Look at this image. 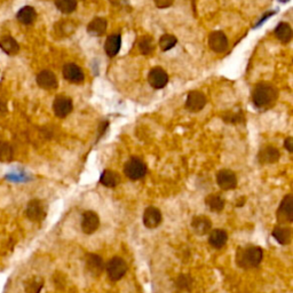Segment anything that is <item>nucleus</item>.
Returning a JSON list of instances; mask_svg holds the SVG:
<instances>
[{
    "instance_id": "f257e3e1",
    "label": "nucleus",
    "mask_w": 293,
    "mask_h": 293,
    "mask_svg": "<svg viewBox=\"0 0 293 293\" xmlns=\"http://www.w3.org/2000/svg\"><path fill=\"white\" fill-rule=\"evenodd\" d=\"M263 258V251L257 245L238 247L236 252V263L243 269H251L260 265Z\"/></svg>"
},
{
    "instance_id": "9d476101",
    "label": "nucleus",
    "mask_w": 293,
    "mask_h": 293,
    "mask_svg": "<svg viewBox=\"0 0 293 293\" xmlns=\"http://www.w3.org/2000/svg\"><path fill=\"white\" fill-rule=\"evenodd\" d=\"M163 216L159 209L155 208V206H149L144 210L143 213V225L148 229H155L162 224Z\"/></svg>"
},
{
    "instance_id": "a878e982",
    "label": "nucleus",
    "mask_w": 293,
    "mask_h": 293,
    "mask_svg": "<svg viewBox=\"0 0 293 293\" xmlns=\"http://www.w3.org/2000/svg\"><path fill=\"white\" fill-rule=\"evenodd\" d=\"M0 48L3 49L4 52L6 53L8 55H15L18 54L20 51V46L14 38H12L10 36L3 37L0 39Z\"/></svg>"
},
{
    "instance_id": "bb28decb",
    "label": "nucleus",
    "mask_w": 293,
    "mask_h": 293,
    "mask_svg": "<svg viewBox=\"0 0 293 293\" xmlns=\"http://www.w3.org/2000/svg\"><path fill=\"white\" fill-rule=\"evenodd\" d=\"M205 204L212 212H221L225 209V200L217 193H212L206 197Z\"/></svg>"
},
{
    "instance_id": "9b49d317",
    "label": "nucleus",
    "mask_w": 293,
    "mask_h": 293,
    "mask_svg": "<svg viewBox=\"0 0 293 293\" xmlns=\"http://www.w3.org/2000/svg\"><path fill=\"white\" fill-rule=\"evenodd\" d=\"M209 47L214 53H224L228 48V39L222 31H213L209 36Z\"/></svg>"
},
{
    "instance_id": "1a4fd4ad",
    "label": "nucleus",
    "mask_w": 293,
    "mask_h": 293,
    "mask_svg": "<svg viewBox=\"0 0 293 293\" xmlns=\"http://www.w3.org/2000/svg\"><path fill=\"white\" fill-rule=\"evenodd\" d=\"M217 183L222 190H233L237 187L236 174L230 170H221L217 173Z\"/></svg>"
},
{
    "instance_id": "b1692460",
    "label": "nucleus",
    "mask_w": 293,
    "mask_h": 293,
    "mask_svg": "<svg viewBox=\"0 0 293 293\" xmlns=\"http://www.w3.org/2000/svg\"><path fill=\"white\" fill-rule=\"evenodd\" d=\"M100 182L105 185V187L115 188L117 187L119 182H121V176H119L117 172L111 170H105L101 174Z\"/></svg>"
},
{
    "instance_id": "f704fd0d",
    "label": "nucleus",
    "mask_w": 293,
    "mask_h": 293,
    "mask_svg": "<svg viewBox=\"0 0 293 293\" xmlns=\"http://www.w3.org/2000/svg\"><path fill=\"white\" fill-rule=\"evenodd\" d=\"M284 146L287 149L288 152H293V139L292 138H287L285 140V143H284Z\"/></svg>"
},
{
    "instance_id": "aec40b11",
    "label": "nucleus",
    "mask_w": 293,
    "mask_h": 293,
    "mask_svg": "<svg viewBox=\"0 0 293 293\" xmlns=\"http://www.w3.org/2000/svg\"><path fill=\"white\" fill-rule=\"evenodd\" d=\"M209 234V244L213 249H221L228 241V234L224 229H213Z\"/></svg>"
},
{
    "instance_id": "2f4dec72",
    "label": "nucleus",
    "mask_w": 293,
    "mask_h": 293,
    "mask_svg": "<svg viewBox=\"0 0 293 293\" xmlns=\"http://www.w3.org/2000/svg\"><path fill=\"white\" fill-rule=\"evenodd\" d=\"M177 43V39L176 37H174L173 35H163L160 37L159 39V47L162 48V51L166 52V51H170L171 48H173L176 45Z\"/></svg>"
},
{
    "instance_id": "4be33fe9",
    "label": "nucleus",
    "mask_w": 293,
    "mask_h": 293,
    "mask_svg": "<svg viewBox=\"0 0 293 293\" xmlns=\"http://www.w3.org/2000/svg\"><path fill=\"white\" fill-rule=\"evenodd\" d=\"M275 35L277 37V39L283 44H287L292 40V28L290 27V24L286 22H280L277 28L275 29Z\"/></svg>"
},
{
    "instance_id": "f03ea898",
    "label": "nucleus",
    "mask_w": 293,
    "mask_h": 293,
    "mask_svg": "<svg viewBox=\"0 0 293 293\" xmlns=\"http://www.w3.org/2000/svg\"><path fill=\"white\" fill-rule=\"evenodd\" d=\"M277 99V89L268 82H259L252 92V101L257 108H266Z\"/></svg>"
},
{
    "instance_id": "f8f14e48",
    "label": "nucleus",
    "mask_w": 293,
    "mask_h": 293,
    "mask_svg": "<svg viewBox=\"0 0 293 293\" xmlns=\"http://www.w3.org/2000/svg\"><path fill=\"white\" fill-rule=\"evenodd\" d=\"M148 81L154 88L160 89L165 87L168 82V75L163 68L156 67L150 70L149 75H148Z\"/></svg>"
},
{
    "instance_id": "72a5a7b5",
    "label": "nucleus",
    "mask_w": 293,
    "mask_h": 293,
    "mask_svg": "<svg viewBox=\"0 0 293 293\" xmlns=\"http://www.w3.org/2000/svg\"><path fill=\"white\" fill-rule=\"evenodd\" d=\"M156 7L158 8H168L173 5L174 0H154Z\"/></svg>"
},
{
    "instance_id": "c85d7f7f",
    "label": "nucleus",
    "mask_w": 293,
    "mask_h": 293,
    "mask_svg": "<svg viewBox=\"0 0 293 293\" xmlns=\"http://www.w3.org/2000/svg\"><path fill=\"white\" fill-rule=\"evenodd\" d=\"M139 49L143 55H150L155 51L154 39L150 36H143L139 40Z\"/></svg>"
},
{
    "instance_id": "20e7f679",
    "label": "nucleus",
    "mask_w": 293,
    "mask_h": 293,
    "mask_svg": "<svg viewBox=\"0 0 293 293\" xmlns=\"http://www.w3.org/2000/svg\"><path fill=\"white\" fill-rule=\"evenodd\" d=\"M124 173L132 181L140 180L147 174V165L138 157H132L125 163Z\"/></svg>"
},
{
    "instance_id": "393cba45",
    "label": "nucleus",
    "mask_w": 293,
    "mask_h": 293,
    "mask_svg": "<svg viewBox=\"0 0 293 293\" xmlns=\"http://www.w3.org/2000/svg\"><path fill=\"white\" fill-rule=\"evenodd\" d=\"M37 13L34 7L31 6H26L23 8H21L18 13V20L21 23L24 24V26H30L36 21Z\"/></svg>"
},
{
    "instance_id": "a211bd4d",
    "label": "nucleus",
    "mask_w": 293,
    "mask_h": 293,
    "mask_svg": "<svg viewBox=\"0 0 293 293\" xmlns=\"http://www.w3.org/2000/svg\"><path fill=\"white\" fill-rule=\"evenodd\" d=\"M279 157L280 155L277 148L267 146L263 147L262 149L259 151L258 159L261 164H274L276 162H278Z\"/></svg>"
},
{
    "instance_id": "f3484780",
    "label": "nucleus",
    "mask_w": 293,
    "mask_h": 293,
    "mask_svg": "<svg viewBox=\"0 0 293 293\" xmlns=\"http://www.w3.org/2000/svg\"><path fill=\"white\" fill-rule=\"evenodd\" d=\"M191 228L193 230V233L197 234L198 236H204V235L211 232L212 222L205 216L193 217L191 220Z\"/></svg>"
},
{
    "instance_id": "412c9836",
    "label": "nucleus",
    "mask_w": 293,
    "mask_h": 293,
    "mask_svg": "<svg viewBox=\"0 0 293 293\" xmlns=\"http://www.w3.org/2000/svg\"><path fill=\"white\" fill-rule=\"evenodd\" d=\"M122 46V37L121 35H110L106 40L105 49L107 55L110 57L116 56L119 51H121Z\"/></svg>"
},
{
    "instance_id": "7c9ffc66",
    "label": "nucleus",
    "mask_w": 293,
    "mask_h": 293,
    "mask_svg": "<svg viewBox=\"0 0 293 293\" xmlns=\"http://www.w3.org/2000/svg\"><path fill=\"white\" fill-rule=\"evenodd\" d=\"M14 151L10 144L0 141V162L8 163L13 160Z\"/></svg>"
},
{
    "instance_id": "4468645a",
    "label": "nucleus",
    "mask_w": 293,
    "mask_h": 293,
    "mask_svg": "<svg viewBox=\"0 0 293 293\" xmlns=\"http://www.w3.org/2000/svg\"><path fill=\"white\" fill-rule=\"evenodd\" d=\"M62 73H63L64 79L69 82H72V84H80L85 79V75L81 68L75 63L65 64L63 70H62Z\"/></svg>"
},
{
    "instance_id": "2eb2a0df",
    "label": "nucleus",
    "mask_w": 293,
    "mask_h": 293,
    "mask_svg": "<svg viewBox=\"0 0 293 293\" xmlns=\"http://www.w3.org/2000/svg\"><path fill=\"white\" fill-rule=\"evenodd\" d=\"M86 268H87L88 273L92 276H100L102 274L103 269H105V263H103V260L95 253H89L86 255Z\"/></svg>"
},
{
    "instance_id": "c756f323",
    "label": "nucleus",
    "mask_w": 293,
    "mask_h": 293,
    "mask_svg": "<svg viewBox=\"0 0 293 293\" xmlns=\"http://www.w3.org/2000/svg\"><path fill=\"white\" fill-rule=\"evenodd\" d=\"M55 6L61 13L71 14L77 8V0H55Z\"/></svg>"
},
{
    "instance_id": "cd10ccee",
    "label": "nucleus",
    "mask_w": 293,
    "mask_h": 293,
    "mask_svg": "<svg viewBox=\"0 0 293 293\" xmlns=\"http://www.w3.org/2000/svg\"><path fill=\"white\" fill-rule=\"evenodd\" d=\"M44 287V279L40 276H34L24 282V290L27 293H40Z\"/></svg>"
},
{
    "instance_id": "dca6fc26",
    "label": "nucleus",
    "mask_w": 293,
    "mask_h": 293,
    "mask_svg": "<svg viewBox=\"0 0 293 293\" xmlns=\"http://www.w3.org/2000/svg\"><path fill=\"white\" fill-rule=\"evenodd\" d=\"M37 84H38L41 88L52 90L56 89L59 81H57L56 76L49 70H43L37 76Z\"/></svg>"
},
{
    "instance_id": "6ab92c4d",
    "label": "nucleus",
    "mask_w": 293,
    "mask_h": 293,
    "mask_svg": "<svg viewBox=\"0 0 293 293\" xmlns=\"http://www.w3.org/2000/svg\"><path fill=\"white\" fill-rule=\"evenodd\" d=\"M273 237L275 238L276 242H278L280 245H287L291 243L292 239V230L290 227L284 226V225H279L276 226L273 229Z\"/></svg>"
},
{
    "instance_id": "ddd939ff",
    "label": "nucleus",
    "mask_w": 293,
    "mask_h": 293,
    "mask_svg": "<svg viewBox=\"0 0 293 293\" xmlns=\"http://www.w3.org/2000/svg\"><path fill=\"white\" fill-rule=\"evenodd\" d=\"M206 106V97L202 92L198 90H192L188 94L187 101H185V108L190 113H198L202 109H204Z\"/></svg>"
},
{
    "instance_id": "423d86ee",
    "label": "nucleus",
    "mask_w": 293,
    "mask_h": 293,
    "mask_svg": "<svg viewBox=\"0 0 293 293\" xmlns=\"http://www.w3.org/2000/svg\"><path fill=\"white\" fill-rule=\"evenodd\" d=\"M26 213H27V217L30 219L31 221L40 222L46 218V214H47L46 206H45L43 202L39 200H32L29 202Z\"/></svg>"
},
{
    "instance_id": "0eeeda50",
    "label": "nucleus",
    "mask_w": 293,
    "mask_h": 293,
    "mask_svg": "<svg viewBox=\"0 0 293 293\" xmlns=\"http://www.w3.org/2000/svg\"><path fill=\"white\" fill-rule=\"evenodd\" d=\"M81 230L86 235H92L100 227V218L94 211H86L81 218Z\"/></svg>"
},
{
    "instance_id": "473e14b6",
    "label": "nucleus",
    "mask_w": 293,
    "mask_h": 293,
    "mask_svg": "<svg viewBox=\"0 0 293 293\" xmlns=\"http://www.w3.org/2000/svg\"><path fill=\"white\" fill-rule=\"evenodd\" d=\"M177 286H179L181 290H190L192 286V279L189 277L188 275H181L179 279H177Z\"/></svg>"
},
{
    "instance_id": "39448f33",
    "label": "nucleus",
    "mask_w": 293,
    "mask_h": 293,
    "mask_svg": "<svg viewBox=\"0 0 293 293\" xmlns=\"http://www.w3.org/2000/svg\"><path fill=\"white\" fill-rule=\"evenodd\" d=\"M276 217L279 225L285 226L293 221V197L291 193L286 195L280 202Z\"/></svg>"
},
{
    "instance_id": "5701e85b",
    "label": "nucleus",
    "mask_w": 293,
    "mask_h": 293,
    "mask_svg": "<svg viewBox=\"0 0 293 293\" xmlns=\"http://www.w3.org/2000/svg\"><path fill=\"white\" fill-rule=\"evenodd\" d=\"M107 31V21L102 18H96L92 20L87 26V32L89 35L100 37L105 35Z\"/></svg>"
},
{
    "instance_id": "6e6552de",
    "label": "nucleus",
    "mask_w": 293,
    "mask_h": 293,
    "mask_svg": "<svg viewBox=\"0 0 293 293\" xmlns=\"http://www.w3.org/2000/svg\"><path fill=\"white\" fill-rule=\"evenodd\" d=\"M72 101L71 99L65 95H59L55 97L53 102V111L55 116L59 118H65L72 111Z\"/></svg>"
},
{
    "instance_id": "7ed1b4c3",
    "label": "nucleus",
    "mask_w": 293,
    "mask_h": 293,
    "mask_svg": "<svg viewBox=\"0 0 293 293\" xmlns=\"http://www.w3.org/2000/svg\"><path fill=\"white\" fill-rule=\"evenodd\" d=\"M105 268L107 270L108 278L113 280V282H117V280L122 279L125 276L129 267H127V263L123 258L114 257L109 260Z\"/></svg>"
}]
</instances>
